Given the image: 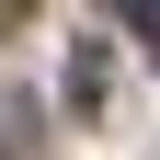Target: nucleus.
Returning a JSON list of instances; mask_svg holds the SVG:
<instances>
[{
  "mask_svg": "<svg viewBox=\"0 0 160 160\" xmlns=\"http://www.w3.org/2000/svg\"><path fill=\"white\" fill-rule=\"evenodd\" d=\"M23 12H34V0H0V23H23Z\"/></svg>",
  "mask_w": 160,
  "mask_h": 160,
  "instance_id": "obj_2",
  "label": "nucleus"
},
{
  "mask_svg": "<svg viewBox=\"0 0 160 160\" xmlns=\"http://www.w3.org/2000/svg\"><path fill=\"white\" fill-rule=\"evenodd\" d=\"M114 12H126V34H149V46H160V0H114Z\"/></svg>",
  "mask_w": 160,
  "mask_h": 160,
  "instance_id": "obj_1",
  "label": "nucleus"
}]
</instances>
